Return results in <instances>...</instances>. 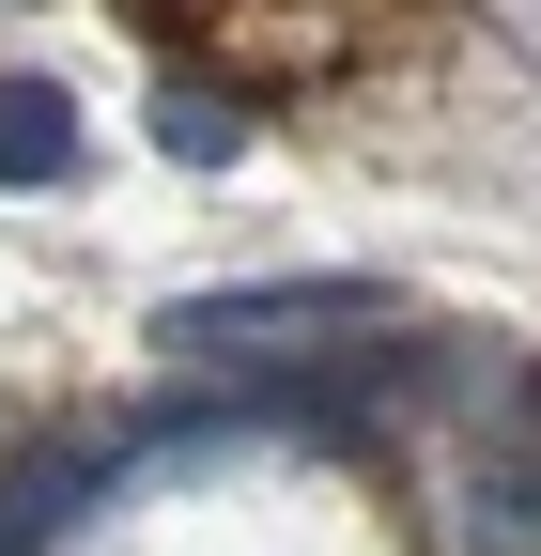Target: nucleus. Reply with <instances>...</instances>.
<instances>
[{
    "instance_id": "obj_1",
    "label": "nucleus",
    "mask_w": 541,
    "mask_h": 556,
    "mask_svg": "<svg viewBox=\"0 0 541 556\" xmlns=\"http://www.w3.org/2000/svg\"><path fill=\"white\" fill-rule=\"evenodd\" d=\"M372 294L356 278H232V294H171L155 356H279V340H356Z\"/></svg>"
},
{
    "instance_id": "obj_2",
    "label": "nucleus",
    "mask_w": 541,
    "mask_h": 556,
    "mask_svg": "<svg viewBox=\"0 0 541 556\" xmlns=\"http://www.w3.org/2000/svg\"><path fill=\"white\" fill-rule=\"evenodd\" d=\"M449 541H464V556H541V417H526V387H511L495 433L464 448V479H449Z\"/></svg>"
},
{
    "instance_id": "obj_3",
    "label": "nucleus",
    "mask_w": 541,
    "mask_h": 556,
    "mask_svg": "<svg viewBox=\"0 0 541 556\" xmlns=\"http://www.w3.org/2000/svg\"><path fill=\"white\" fill-rule=\"evenodd\" d=\"M78 170V109L47 78H0V186H62Z\"/></svg>"
},
{
    "instance_id": "obj_4",
    "label": "nucleus",
    "mask_w": 541,
    "mask_h": 556,
    "mask_svg": "<svg viewBox=\"0 0 541 556\" xmlns=\"http://www.w3.org/2000/svg\"><path fill=\"white\" fill-rule=\"evenodd\" d=\"M155 139H171V155H232V109H217V93H171Z\"/></svg>"
},
{
    "instance_id": "obj_5",
    "label": "nucleus",
    "mask_w": 541,
    "mask_h": 556,
    "mask_svg": "<svg viewBox=\"0 0 541 556\" xmlns=\"http://www.w3.org/2000/svg\"><path fill=\"white\" fill-rule=\"evenodd\" d=\"M526 417H541V387H526Z\"/></svg>"
},
{
    "instance_id": "obj_6",
    "label": "nucleus",
    "mask_w": 541,
    "mask_h": 556,
    "mask_svg": "<svg viewBox=\"0 0 541 556\" xmlns=\"http://www.w3.org/2000/svg\"><path fill=\"white\" fill-rule=\"evenodd\" d=\"M0 556H16V541H0Z\"/></svg>"
}]
</instances>
